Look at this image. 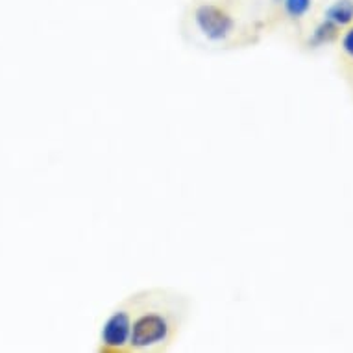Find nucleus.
Masks as SVG:
<instances>
[{
    "instance_id": "f257e3e1",
    "label": "nucleus",
    "mask_w": 353,
    "mask_h": 353,
    "mask_svg": "<svg viewBox=\"0 0 353 353\" xmlns=\"http://www.w3.org/2000/svg\"><path fill=\"white\" fill-rule=\"evenodd\" d=\"M265 26L235 0H192L181 21V37L202 52H237L255 47Z\"/></svg>"
},
{
    "instance_id": "f03ea898",
    "label": "nucleus",
    "mask_w": 353,
    "mask_h": 353,
    "mask_svg": "<svg viewBox=\"0 0 353 353\" xmlns=\"http://www.w3.org/2000/svg\"><path fill=\"white\" fill-rule=\"evenodd\" d=\"M132 331L128 353H165L180 339L191 316V298L170 287H148L128 294Z\"/></svg>"
},
{
    "instance_id": "7ed1b4c3",
    "label": "nucleus",
    "mask_w": 353,
    "mask_h": 353,
    "mask_svg": "<svg viewBox=\"0 0 353 353\" xmlns=\"http://www.w3.org/2000/svg\"><path fill=\"white\" fill-rule=\"evenodd\" d=\"M130 331H132V307H130V300L126 296L111 307L102 320L99 327V336H97V352L128 353Z\"/></svg>"
},
{
    "instance_id": "20e7f679",
    "label": "nucleus",
    "mask_w": 353,
    "mask_h": 353,
    "mask_svg": "<svg viewBox=\"0 0 353 353\" xmlns=\"http://www.w3.org/2000/svg\"><path fill=\"white\" fill-rule=\"evenodd\" d=\"M320 19L335 24L336 28L344 32V28L353 23V0H331Z\"/></svg>"
},
{
    "instance_id": "39448f33",
    "label": "nucleus",
    "mask_w": 353,
    "mask_h": 353,
    "mask_svg": "<svg viewBox=\"0 0 353 353\" xmlns=\"http://www.w3.org/2000/svg\"><path fill=\"white\" fill-rule=\"evenodd\" d=\"M336 43H339V50H341L344 61L353 65V23L347 28H344Z\"/></svg>"
}]
</instances>
